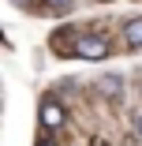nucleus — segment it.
I'll use <instances>...</instances> for the list:
<instances>
[{
	"mask_svg": "<svg viewBox=\"0 0 142 146\" xmlns=\"http://www.w3.org/2000/svg\"><path fill=\"white\" fill-rule=\"evenodd\" d=\"M45 15H67L71 8H75V0H45Z\"/></svg>",
	"mask_w": 142,
	"mask_h": 146,
	"instance_id": "39448f33",
	"label": "nucleus"
},
{
	"mask_svg": "<svg viewBox=\"0 0 142 146\" xmlns=\"http://www.w3.org/2000/svg\"><path fill=\"white\" fill-rule=\"evenodd\" d=\"M124 41H127V49H142V19H131L124 26Z\"/></svg>",
	"mask_w": 142,
	"mask_h": 146,
	"instance_id": "7ed1b4c3",
	"label": "nucleus"
},
{
	"mask_svg": "<svg viewBox=\"0 0 142 146\" xmlns=\"http://www.w3.org/2000/svg\"><path fill=\"white\" fill-rule=\"evenodd\" d=\"M138 135H142V116H138Z\"/></svg>",
	"mask_w": 142,
	"mask_h": 146,
	"instance_id": "0eeeda50",
	"label": "nucleus"
},
{
	"mask_svg": "<svg viewBox=\"0 0 142 146\" xmlns=\"http://www.w3.org/2000/svg\"><path fill=\"white\" fill-rule=\"evenodd\" d=\"M75 56H82V60H105L108 56V41L97 38V34H86L75 41Z\"/></svg>",
	"mask_w": 142,
	"mask_h": 146,
	"instance_id": "f257e3e1",
	"label": "nucleus"
},
{
	"mask_svg": "<svg viewBox=\"0 0 142 146\" xmlns=\"http://www.w3.org/2000/svg\"><path fill=\"white\" fill-rule=\"evenodd\" d=\"M64 124H67V109H64V101L49 98V101L41 105V127H45V131H56V127H64Z\"/></svg>",
	"mask_w": 142,
	"mask_h": 146,
	"instance_id": "f03ea898",
	"label": "nucleus"
},
{
	"mask_svg": "<svg viewBox=\"0 0 142 146\" xmlns=\"http://www.w3.org/2000/svg\"><path fill=\"white\" fill-rule=\"evenodd\" d=\"M101 90H105L108 98H124V79H120V75H105V79H101Z\"/></svg>",
	"mask_w": 142,
	"mask_h": 146,
	"instance_id": "20e7f679",
	"label": "nucleus"
},
{
	"mask_svg": "<svg viewBox=\"0 0 142 146\" xmlns=\"http://www.w3.org/2000/svg\"><path fill=\"white\" fill-rule=\"evenodd\" d=\"M94 146H105V142H101V139H97V142H94Z\"/></svg>",
	"mask_w": 142,
	"mask_h": 146,
	"instance_id": "6e6552de",
	"label": "nucleus"
},
{
	"mask_svg": "<svg viewBox=\"0 0 142 146\" xmlns=\"http://www.w3.org/2000/svg\"><path fill=\"white\" fill-rule=\"evenodd\" d=\"M38 146H56V142H52V139H41V142H38Z\"/></svg>",
	"mask_w": 142,
	"mask_h": 146,
	"instance_id": "423d86ee",
	"label": "nucleus"
}]
</instances>
